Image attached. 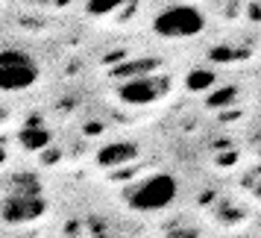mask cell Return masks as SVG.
I'll return each mask as SVG.
<instances>
[{
  "instance_id": "cell-13",
  "label": "cell",
  "mask_w": 261,
  "mask_h": 238,
  "mask_svg": "<svg viewBox=\"0 0 261 238\" xmlns=\"http://www.w3.org/2000/svg\"><path fill=\"white\" fill-rule=\"evenodd\" d=\"M244 56H247V50H235L232 44H217L208 53L212 62H235V59H244Z\"/></svg>"
},
{
  "instance_id": "cell-12",
  "label": "cell",
  "mask_w": 261,
  "mask_h": 238,
  "mask_svg": "<svg viewBox=\"0 0 261 238\" xmlns=\"http://www.w3.org/2000/svg\"><path fill=\"white\" fill-rule=\"evenodd\" d=\"M123 6V0H85V12L103 18V15H115Z\"/></svg>"
},
{
  "instance_id": "cell-6",
  "label": "cell",
  "mask_w": 261,
  "mask_h": 238,
  "mask_svg": "<svg viewBox=\"0 0 261 238\" xmlns=\"http://www.w3.org/2000/svg\"><path fill=\"white\" fill-rule=\"evenodd\" d=\"M138 159V147L132 141H109L106 147H100L97 153V165L112 171V168H126L129 162Z\"/></svg>"
},
{
  "instance_id": "cell-4",
  "label": "cell",
  "mask_w": 261,
  "mask_h": 238,
  "mask_svg": "<svg viewBox=\"0 0 261 238\" xmlns=\"http://www.w3.org/2000/svg\"><path fill=\"white\" fill-rule=\"evenodd\" d=\"M167 80L165 77H155V74H144V77H129V80H120L118 83V97L120 103L126 106H147L165 94Z\"/></svg>"
},
{
  "instance_id": "cell-1",
  "label": "cell",
  "mask_w": 261,
  "mask_h": 238,
  "mask_svg": "<svg viewBox=\"0 0 261 238\" xmlns=\"http://www.w3.org/2000/svg\"><path fill=\"white\" fill-rule=\"evenodd\" d=\"M205 30V15L191 3H173L153 18V33L162 38H191Z\"/></svg>"
},
{
  "instance_id": "cell-9",
  "label": "cell",
  "mask_w": 261,
  "mask_h": 238,
  "mask_svg": "<svg viewBox=\"0 0 261 238\" xmlns=\"http://www.w3.org/2000/svg\"><path fill=\"white\" fill-rule=\"evenodd\" d=\"M214 83H217V74L212 68H191L188 77H185V91L200 94V91H208Z\"/></svg>"
},
{
  "instance_id": "cell-16",
  "label": "cell",
  "mask_w": 261,
  "mask_h": 238,
  "mask_svg": "<svg viewBox=\"0 0 261 238\" xmlns=\"http://www.w3.org/2000/svg\"><path fill=\"white\" fill-rule=\"evenodd\" d=\"M258 174H261V165H258Z\"/></svg>"
},
{
  "instance_id": "cell-8",
  "label": "cell",
  "mask_w": 261,
  "mask_h": 238,
  "mask_svg": "<svg viewBox=\"0 0 261 238\" xmlns=\"http://www.w3.org/2000/svg\"><path fill=\"white\" fill-rule=\"evenodd\" d=\"M155 68H159V59H132V62H120V65H115V68L109 71V77L120 83V80H129V77L155 74Z\"/></svg>"
},
{
  "instance_id": "cell-14",
  "label": "cell",
  "mask_w": 261,
  "mask_h": 238,
  "mask_svg": "<svg viewBox=\"0 0 261 238\" xmlns=\"http://www.w3.org/2000/svg\"><path fill=\"white\" fill-rule=\"evenodd\" d=\"M167 235H173V238H191V235H200L197 229H173V232H167Z\"/></svg>"
},
{
  "instance_id": "cell-3",
  "label": "cell",
  "mask_w": 261,
  "mask_h": 238,
  "mask_svg": "<svg viewBox=\"0 0 261 238\" xmlns=\"http://www.w3.org/2000/svg\"><path fill=\"white\" fill-rule=\"evenodd\" d=\"M38 83V62L18 47L0 53V88L3 91H27Z\"/></svg>"
},
{
  "instance_id": "cell-15",
  "label": "cell",
  "mask_w": 261,
  "mask_h": 238,
  "mask_svg": "<svg viewBox=\"0 0 261 238\" xmlns=\"http://www.w3.org/2000/svg\"><path fill=\"white\" fill-rule=\"evenodd\" d=\"M217 165H235V156H220V159H217Z\"/></svg>"
},
{
  "instance_id": "cell-11",
  "label": "cell",
  "mask_w": 261,
  "mask_h": 238,
  "mask_svg": "<svg viewBox=\"0 0 261 238\" xmlns=\"http://www.w3.org/2000/svg\"><path fill=\"white\" fill-rule=\"evenodd\" d=\"M6 182L15 185V194H41V185L33 174H12Z\"/></svg>"
},
{
  "instance_id": "cell-2",
  "label": "cell",
  "mask_w": 261,
  "mask_h": 238,
  "mask_svg": "<svg viewBox=\"0 0 261 238\" xmlns=\"http://www.w3.org/2000/svg\"><path fill=\"white\" fill-rule=\"evenodd\" d=\"M179 182L170 174H153V177L135 182V188L126 194V203L135 212H159L176 200Z\"/></svg>"
},
{
  "instance_id": "cell-10",
  "label": "cell",
  "mask_w": 261,
  "mask_h": 238,
  "mask_svg": "<svg viewBox=\"0 0 261 238\" xmlns=\"http://www.w3.org/2000/svg\"><path fill=\"white\" fill-rule=\"evenodd\" d=\"M238 97H241V94H238L235 85H223L220 91H212V94L205 97V106H208V109H226L229 103H235Z\"/></svg>"
},
{
  "instance_id": "cell-5",
  "label": "cell",
  "mask_w": 261,
  "mask_h": 238,
  "mask_svg": "<svg viewBox=\"0 0 261 238\" xmlns=\"http://www.w3.org/2000/svg\"><path fill=\"white\" fill-rule=\"evenodd\" d=\"M47 209V203L41 200V194H12L3 200V224H30L41 218Z\"/></svg>"
},
{
  "instance_id": "cell-7",
  "label": "cell",
  "mask_w": 261,
  "mask_h": 238,
  "mask_svg": "<svg viewBox=\"0 0 261 238\" xmlns=\"http://www.w3.org/2000/svg\"><path fill=\"white\" fill-rule=\"evenodd\" d=\"M18 141H21L24 150H36V153H41V150L53 147V135H50V130H44L41 124H27L24 130L18 132Z\"/></svg>"
}]
</instances>
